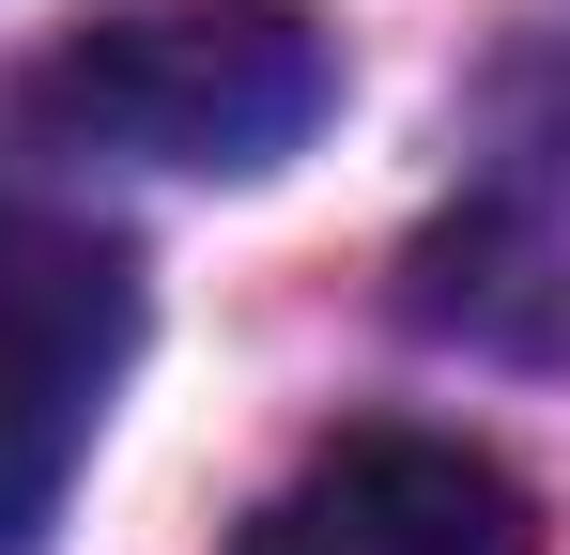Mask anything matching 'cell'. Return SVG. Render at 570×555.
Wrapping results in <instances>:
<instances>
[{
    "label": "cell",
    "instance_id": "obj_1",
    "mask_svg": "<svg viewBox=\"0 0 570 555\" xmlns=\"http://www.w3.org/2000/svg\"><path fill=\"white\" fill-rule=\"evenodd\" d=\"M31 108L139 171H278L340 108V47L293 0H139V16L78 31L31 78Z\"/></svg>",
    "mask_w": 570,
    "mask_h": 555
},
{
    "label": "cell",
    "instance_id": "obj_2",
    "mask_svg": "<svg viewBox=\"0 0 570 555\" xmlns=\"http://www.w3.org/2000/svg\"><path fill=\"white\" fill-rule=\"evenodd\" d=\"M124 356H139V247L94 232V216L0 201V555L94 463V417L124 386Z\"/></svg>",
    "mask_w": 570,
    "mask_h": 555
},
{
    "label": "cell",
    "instance_id": "obj_3",
    "mask_svg": "<svg viewBox=\"0 0 570 555\" xmlns=\"http://www.w3.org/2000/svg\"><path fill=\"white\" fill-rule=\"evenodd\" d=\"M232 555H540V509L463 432H340L247 509Z\"/></svg>",
    "mask_w": 570,
    "mask_h": 555
},
{
    "label": "cell",
    "instance_id": "obj_4",
    "mask_svg": "<svg viewBox=\"0 0 570 555\" xmlns=\"http://www.w3.org/2000/svg\"><path fill=\"white\" fill-rule=\"evenodd\" d=\"M416 324L432 340H493V356H570V139L509 155L416 247Z\"/></svg>",
    "mask_w": 570,
    "mask_h": 555
}]
</instances>
